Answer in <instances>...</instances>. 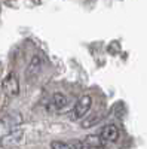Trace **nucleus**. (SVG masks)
<instances>
[{
    "label": "nucleus",
    "mask_w": 147,
    "mask_h": 149,
    "mask_svg": "<svg viewBox=\"0 0 147 149\" xmlns=\"http://www.w3.org/2000/svg\"><path fill=\"white\" fill-rule=\"evenodd\" d=\"M98 121H100V115H91L89 118L83 119L82 121V128H89V127H94L95 124H98Z\"/></svg>",
    "instance_id": "nucleus-8"
},
{
    "label": "nucleus",
    "mask_w": 147,
    "mask_h": 149,
    "mask_svg": "<svg viewBox=\"0 0 147 149\" xmlns=\"http://www.w3.org/2000/svg\"><path fill=\"white\" fill-rule=\"evenodd\" d=\"M42 66H43L42 57H40V55H34V57L31 58V61H30V64H28L27 70H26V78H27L28 81H33V79L40 73Z\"/></svg>",
    "instance_id": "nucleus-4"
},
{
    "label": "nucleus",
    "mask_w": 147,
    "mask_h": 149,
    "mask_svg": "<svg viewBox=\"0 0 147 149\" xmlns=\"http://www.w3.org/2000/svg\"><path fill=\"white\" fill-rule=\"evenodd\" d=\"M92 106V97L91 95H83L79 98V102L76 103L75 109H73V118L75 119H80L89 112Z\"/></svg>",
    "instance_id": "nucleus-2"
},
{
    "label": "nucleus",
    "mask_w": 147,
    "mask_h": 149,
    "mask_svg": "<svg viewBox=\"0 0 147 149\" xmlns=\"http://www.w3.org/2000/svg\"><path fill=\"white\" fill-rule=\"evenodd\" d=\"M51 104H52V107H54L55 110L63 109V107H66V106H67V97H66V95H63V94H59V93H57V94H54V95H52Z\"/></svg>",
    "instance_id": "nucleus-6"
},
{
    "label": "nucleus",
    "mask_w": 147,
    "mask_h": 149,
    "mask_svg": "<svg viewBox=\"0 0 147 149\" xmlns=\"http://www.w3.org/2000/svg\"><path fill=\"white\" fill-rule=\"evenodd\" d=\"M101 137L104 142H116L119 139V128L116 125H106L101 131Z\"/></svg>",
    "instance_id": "nucleus-5"
},
{
    "label": "nucleus",
    "mask_w": 147,
    "mask_h": 149,
    "mask_svg": "<svg viewBox=\"0 0 147 149\" xmlns=\"http://www.w3.org/2000/svg\"><path fill=\"white\" fill-rule=\"evenodd\" d=\"M51 148H70V145L68 143H64V142H52L51 143Z\"/></svg>",
    "instance_id": "nucleus-9"
},
{
    "label": "nucleus",
    "mask_w": 147,
    "mask_h": 149,
    "mask_svg": "<svg viewBox=\"0 0 147 149\" xmlns=\"http://www.w3.org/2000/svg\"><path fill=\"white\" fill-rule=\"evenodd\" d=\"M24 137V133L22 130H15V131H10L9 134L3 136L2 140H0V145L3 148H12V146H17L22 142Z\"/></svg>",
    "instance_id": "nucleus-3"
},
{
    "label": "nucleus",
    "mask_w": 147,
    "mask_h": 149,
    "mask_svg": "<svg viewBox=\"0 0 147 149\" xmlns=\"http://www.w3.org/2000/svg\"><path fill=\"white\" fill-rule=\"evenodd\" d=\"M2 90L8 97H15L19 94V81L15 73H9L2 82Z\"/></svg>",
    "instance_id": "nucleus-1"
},
{
    "label": "nucleus",
    "mask_w": 147,
    "mask_h": 149,
    "mask_svg": "<svg viewBox=\"0 0 147 149\" xmlns=\"http://www.w3.org/2000/svg\"><path fill=\"white\" fill-rule=\"evenodd\" d=\"M83 145L85 148H101L104 146V140L103 137H98V136H89V137H86V142Z\"/></svg>",
    "instance_id": "nucleus-7"
}]
</instances>
